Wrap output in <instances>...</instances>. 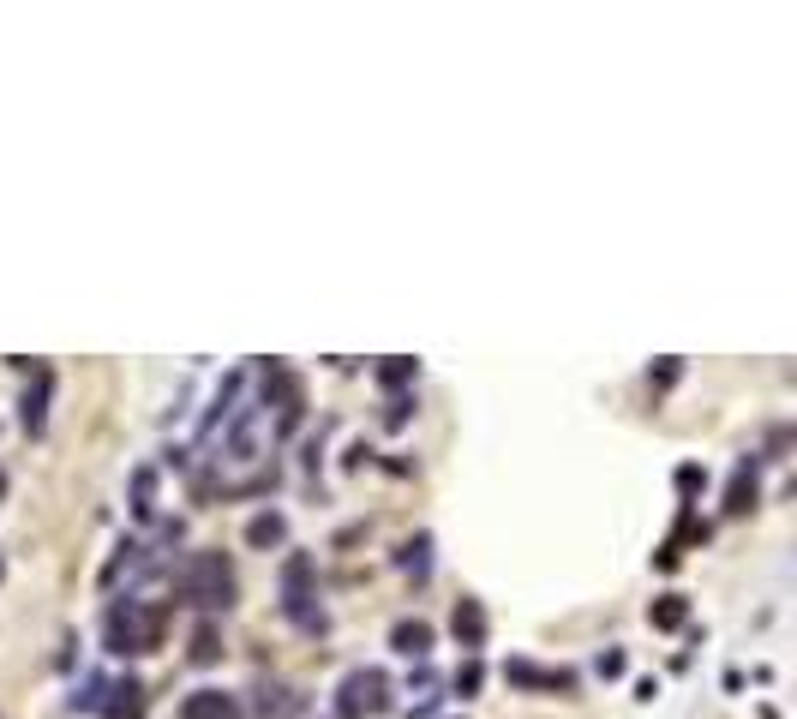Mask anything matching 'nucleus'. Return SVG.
<instances>
[{"mask_svg": "<svg viewBox=\"0 0 797 719\" xmlns=\"http://www.w3.org/2000/svg\"><path fill=\"white\" fill-rule=\"evenodd\" d=\"M384 708V678L378 672H354L348 684H342V714H378Z\"/></svg>", "mask_w": 797, "mask_h": 719, "instance_id": "nucleus-3", "label": "nucleus"}, {"mask_svg": "<svg viewBox=\"0 0 797 719\" xmlns=\"http://www.w3.org/2000/svg\"><path fill=\"white\" fill-rule=\"evenodd\" d=\"M180 719H240V708H234L222 690H198V696H186Z\"/></svg>", "mask_w": 797, "mask_h": 719, "instance_id": "nucleus-4", "label": "nucleus"}, {"mask_svg": "<svg viewBox=\"0 0 797 719\" xmlns=\"http://www.w3.org/2000/svg\"><path fill=\"white\" fill-rule=\"evenodd\" d=\"M654 618H660V624H684V606H678V600H666V606H660Z\"/></svg>", "mask_w": 797, "mask_h": 719, "instance_id": "nucleus-10", "label": "nucleus"}, {"mask_svg": "<svg viewBox=\"0 0 797 719\" xmlns=\"http://www.w3.org/2000/svg\"><path fill=\"white\" fill-rule=\"evenodd\" d=\"M192 660H216V630H210V624L192 636Z\"/></svg>", "mask_w": 797, "mask_h": 719, "instance_id": "nucleus-9", "label": "nucleus"}, {"mask_svg": "<svg viewBox=\"0 0 797 719\" xmlns=\"http://www.w3.org/2000/svg\"><path fill=\"white\" fill-rule=\"evenodd\" d=\"M114 696H120V702L108 708V719H144V690H138V684H126V690H114Z\"/></svg>", "mask_w": 797, "mask_h": 719, "instance_id": "nucleus-5", "label": "nucleus"}, {"mask_svg": "<svg viewBox=\"0 0 797 719\" xmlns=\"http://www.w3.org/2000/svg\"><path fill=\"white\" fill-rule=\"evenodd\" d=\"M246 540H252V546H270V540H282V516H258V522L246 528Z\"/></svg>", "mask_w": 797, "mask_h": 719, "instance_id": "nucleus-8", "label": "nucleus"}, {"mask_svg": "<svg viewBox=\"0 0 797 719\" xmlns=\"http://www.w3.org/2000/svg\"><path fill=\"white\" fill-rule=\"evenodd\" d=\"M456 636H462V642H480V636H486V618H480V606H474V600L456 612Z\"/></svg>", "mask_w": 797, "mask_h": 719, "instance_id": "nucleus-6", "label": "nucleus"}, {"mask_svg": "<svg viewBox=\"0 0 797 719\" xmlns=\"http://www.w3.org/2000/svg\"><path fill=\"white\" fill-rule=\"evenodd\" d=\"M156 636H162V612H156V606L126 600V606L108 612V648H114V654H150Z\"/></svg>", "mask_w": 797, "mask_h": 719, "instance_id": "nucleus-1", "label": "nucleus"}, {"mask_svg": "<svg viewBox=\"0 0 797 719\" xmlns=\"http://www.w3.org/2000/svg\"><path fill=\"white\" fill-rule=\"evenodd\" d=\"M426 642H432L426 624H396V648H402V654H426Z\"/></svg>", "mask_w": 797, "mask_h": 719, "instance_id": "nucleus-7", "label": "nucleus"}, {"mask_svg": "<svg viewBox=\"0 0 797 719\" xmlns=\"http://www.w3.org/2000/svg\"><path fill=\"white\" fill-rule=\"evenodd\" d=\"M180 594H186L192 606H228V600H234V570H228V558H222V552H198V558L186 564V576H180Z\"/></svg>", "mask_w": 797, "mask_h": 719, "instance_id": "nucleus-2", "label": "nucleus"}]
</instances>
